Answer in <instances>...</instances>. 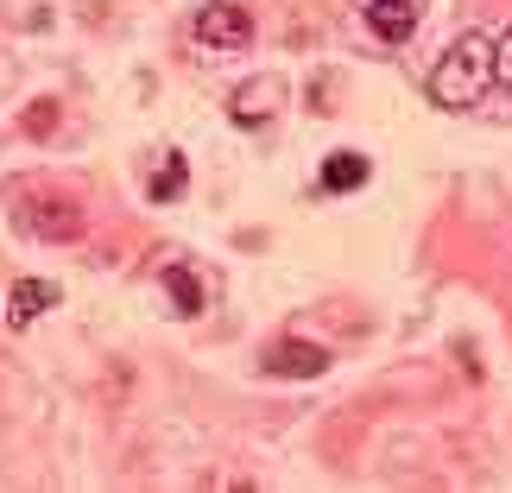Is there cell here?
I'll return each mask as SVG.
<instances>
[{
    "label": "cell",
    "mask_w": 512,
    "mask_h": 493,
    "mask_svg": "<svg viewBox=\"0 0 512 493\" xmlns=\"http://www.w3.org/2000/svg\"><path fill=\"white\" fill-rule=\"evenodd\" d=\"M323 367H329V348H317V342H272L266 348L272 380H317Z\"/></svg>",
    "instance_id": "3957f363"
},
{
    "label": "cell",
    "mask_w": 512,
    "mask_h": 493,
    "mask_svg": "<svg viewBox=\"0 0 512 493\" xmlns=\"http://www.w3.org/2000/svg\"><path fill=\"white\" fill-rule=\"evenodd\" d=\"M494 83L512 89V26H506V38H494Z\"/></svg>",
    "instance_id": "30bf717a"
},
{
    "label": "cell",
    "mask_w": 512,
    "mask_h": 493,
    "mask_svg": "<svg viewBox=\"0 0 512 493\" xmlns=\"http://www.w3.org/2000/svg\"><path fill=\"white\" fill-rule=\"evenodd\" d=\"M159 285L171 291L177 317H196V310H203V285H196V272H190V266H165V272H159Z\"/></svg>",
    "instance_id": "52a82bcc"
},
{
    "label": "cell",
    "mask_w": 512,
    "mask_h": 493,
    "mask_svg": "<svg viewBox=\"0 0 512 493\" xmlns=\"http://www.w3.org/2000/svg\"><path fill=\"white\" fill-rule=\"evenodd\" d=\"M184 177H190V165H184V159L171 152V159L159 165V177H152V203H171V196L184 190Z\"/></svg>",
    "instance_id": "9c48e42d"
},
{
    "label": "cell",
    "mask_w": 512,
    "mask_h": 493,
    "mask_svg": "<svg viewBox=\"0 0 512 493\" xmlns=\"http://www.w3.org/2000/svg\"><path fill=\"white\" fill-rule=\"evenodd\" d=\"M285 95V83L279 76H266V83H247V89H234V102H228V121L234 127H260L266 114H272V102Z\"/></svg>",
    "instance_id": "8992f818"
},
{
    "label": "cell",
    "mask_w": 512,
    "mask_h": 493,
    "mask_svg": "<svg viewBox=\"0 0 512 493\" xmlns=\"http://www.w3.org/2000/svg\"><path fill=\"white\" fill-rule=\"evenodd\" d=\"M367 159L361 152H329V165H323V190H361L367 184Z\"/></svg>",
    "instance_id": "ba28073f"
},
{
    "label": "cell",
    "mask_w": 512,
    "mask_h": 493,
    "mask_svg": "<svg viewBox=\"0 0 512 493\" xmlns=\"http://www.w3.org/2000/svg\"><path fill=\"white\" fill-rule=\"evenodd\" d=\"M361 13L386 45H405V38L418 32V0H361Z\"/></svg>",
    "instance_id": "277c9868"
},
{
    "label": "cell",
    "mask_w": 512,
    "mask_h": 493,
    "mask_svg": "<svg viewBox=\"0 0 512 493\" xmlns=\"http://www.w3.org/2000/svg\"><path fill=\"white\" fill-rule=\"evenodd\" d=\"M51 304H57V285H51V279H19V285L7 291V323H13V329H26V323L45 317Z\"/></svg>",
    "instance_id": "5b68a950"
},
{
    "label": "cell",
    "mask_w": 512,
    "mask_h": 493,
    "mask_svg": "<svg viewBox=\"0 0 512 493\" xmlns=\"http://www.w3.org/2000/svg\"><path fill=\"white\" fill-rule=\"evenodd\" d=\"M494 89V32H462L430 70V102L437 108H475Z\"/></svg>",
    "instance_id": "6da1fadb"
},
{
    "label": "cell",
    "mask_w": 512,
    "mask_h": 493,
    "mask_svg": "<svg viewBox=\"0 0 512 493\" xmlns=\"http://www.w3.org/2000/svg\"><path fill=\"white\" fill-rule=\"evenodd\" d=\"M196 38L215 45V51H247L253 45V13L241 0H215V7H203V19H196Z\"/></svg>",
    "instance_id": "7a4b0ae2"
}]
</instances>
